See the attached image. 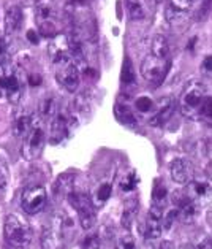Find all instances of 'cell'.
Masks as SVG:
<instances>
[{"label":"cell","mask_w":212,"mask_h":249,"mask_svg":"<svg viewBox=\"0 0 212 249\" xmlns=\"http://www.w3.org/2000/svg\"><path fill=\"white\" fill-rule=\"evenodd\" d=\"M5 241L15 249H26L32 243L33 232L29 221L17 213H10L3 222Z\"/></svg>","instance_id":"cell-1"},{"label":"cell","mask_w":212,"mask_h":249,"mask_svg":"<svg viewBox=\"0 0 212 249\" xmlns=\"http://www.w3.org/2000/svg\"><path fill=\"white\" fill-rule=\"evenodd\" d=\"M33 7L38 32L46 38H54L59 34V11L56 0H37Z\"/></svg>","instance_id":"cell-2"},{"label":"cell","mask_w":212,"mask_h":249,"mask_svg":"<svg viewBox=\"0 0 212 249\" xmlns=\"http://www.w3.org/2000/svg\"><path fill=\"white\" fill-rule=\"evenodd\" d=\"M206 99V88L203 83L199 81H190L187 83V86L184 88L182 94L179 99V108L180 113L187 118H196L201 113L203 103Z\"/></svg>","instance_id":"cell-3"},{"label":"cell","mask_w":212,"mask_h":249,"mask_svg":"<svg viewBox=\"0 0 212 249\" xmlns=\"http://www.w3.org/2000/svg\"><path fill=\"white\" fill-rule=\"evenodd\" d=\"M71 229V219L65 214H54L41 233V248L60 249L65 243L66 230Z\"/></svg>","instance_id":"cell-4"},{"label":"cell","mask_w":212,"mask_h":249,"mask_svg":"<svg viewBox=\"0 0 212 249\" xmlns=\"http://www.w3.org/2000/svg\"><path fill=\"white\" fill-rule=\"evenodd\" d=\"M26 78L21 71L11 65L0 67V90L7 95V99L16 105L22 99L24 89H26Z\"/></svg>","instance_id":"cell-5"},{"label":"cell","mask_w":212,"mask_h":249,"mask_svg":"<svg viewBox=\"0 0 212 249\" xmlns=\"http://www.w3.org/2000/svg\"><path fill=\"white\" fill-rule=\"evenodd\" d=\"M66 200H68V203L71 205V208L76 211L80 226L84 230L92 229L97 221V213H95V205L92 203V198H90L89 194L73 191L68 194Z\"/></svg>","instance_id":"cell-6"},{"label":"cell","mask_w":212,"mask_h":249,"mask_svg":"<svg viewBox=\"0 0 212 249\" xmlns=\"http://www.w3.org/2000/svg\"><path fill=\"white\" fill-rule=\"evenodd\" d=\"M169 59L157 57L154 54H147L141 62V75L147 83L154 84V86H160V84L166 80L169 71Z\"/></svg>","instance_id":"cell-7"},{"label":"cell","mask_w":212,"mask_h":249,"mask_svg":"<svg viewBox=\"0 0 212 249\" xmlns=\"http://www.w3.org/2000/svg\"><path fill=\"white\" fill-rule=\"evenodd\" d=\"M48 203V192L45 186L41 184H30L22 191L21 196V208L29 216L38 214L45 210Z\"/></svg>","instance_id":"cell-8"},{"label":"cell","mask_w":212,"mask_h":249,"mask_svg":"<svg viewBox=\"0 0 212 249\" xmlns=\"http://www.w3.org/2000/svg\"><path fill=\"white\" fill-rule=\"evenodd\" d=\"M49 124H51L49 142L52 144H59L70 137V133L78 125V121L75 118V114L68 113L66 110H59V113L52 118Z\"/></svg>","instance_id":"cell-9"},{"label":"cell","mask_w":212,"mask_h":249,"mask_svg":"<svg viewBox=\"0 0 212 249\" xmlns=\"http://www.w3.org/2000/svg\"><path fill=\"white\" fill-rule=\"evenodd\" d=\"M46 143V132L43 129V125L40 124H33L32 130L27 133V137L24 138L22 148H21V154L26 160H35L38 159L43 153Z\"/></svg>","instance_id":"cell-10"},{"label":"cell","mask_w":212,"mask_h":249,"mask_svg":"<svg viewBox=\"0 0 212 249\" xmlns=\"http://www.w3.org/2000/svg\"><path fill=\"white\" fill-rule=\"evenodd\" d=\"M162 219H163V208L152 205L147 211V216L144 222L141 224V235L143 238L147 240H157L160 238L163 233V227H162Z\"/></svg>","instance_id":"cell-11"},{"label":"cell","mask_w":212,"mask_h":249,"mask_svg":"<svg viewBox=\"0 0 212 249\" xmlns=\"http://www.w3.org/2000/svg\"><path fill=\"white\" fill-rule=\"evenodd\" d=\"M193 7V0H166L165 18L169 24H182Z\"/></svg>","instance_id":"cell-12"},{"label":"cell","mask_w":212,"mask_h":249,"mask_svg":"<svg viewBox=\"0 0 212 249\" xmlns=\"http://www.w3.org/2000/svg\"><path fill=\"white\" fill-rule=\"evenodd\" d=\"M169 175H171V179L176 184L185 186L195 176V167L189 159L178 157L169 163Z\"/></svg>","instance_id":"cell-13"},{"label":"cell","mask_w":212,"mask_h":249,"mask_svg":"<svg viewBox=\"0 0 212 249\" xmlns=\"http://www.w3.org/2000/svg\"><path fill=\"white\" fill-rule=\"evenodd\" d=\"M187 186V194L189 197L195 202L196 205H201L206 200H209L212 196V184L209 183V179L204 178H193L185 184Z\"/></svg>","instance_id":"cell-14"},{"label":"cell","mask_w":212,"mask_h":249,"mask_svg":"<svg viewBox=\"0 0 212 249\" xmlns=\"http://www.w3.org/2000/svg\"><path fill=\"white\" fill-rule=\"evenodd\" d=\"M176 105H178V103H176L174 97H163V99H160L159 103H157L155 113L149 119V124L152 127H162L169 118L173 116Z\"/></svg>","instance_id":"cell-15"},{"label":"cell","mask_w":212,"mask_h":249,"mask_svg":"<svg viewBox=\"0 0 212 249\" xmlns=\"http://www.w3.org/2000/svg\"><path fill=\"white\" fill-rule=\"evenodd\" d=\"M35 124V116L30 114L26 110H21L16 113V116L13 119V135L16 138L24 140L27 137V133L32 130V127Z\"/></svg>","instance_id":"cell-16"},{"label":"cell","mask_w":212,"mask_h":249,"mask_svg":"<svg viewBox=\"0 0 212 249\" xmlns=\"http://www.w3.org/2000/svg\"><path fill=\"white\" fill-rule=\"evenodd\" d=\"M22 21L24 15L19 5H10V7H7V10H5V32L8 35L17 34L22 27Z\"/></svg>","instance_id":"cell-17"},{"label":"cell","mask_w":212,"mask_h":249,"mask_svg":"<svg viewBox=\"0 0 212 249\" xmlns=\"http://www.w3.org/2000/svg\"><path fill=\"white\" fill-rule=\"evenodd\" d=\"M73 187H75V175L73 173H64V175H60L56 179V183H54L52 196L57 200L66 198L70 192L75 191Z\"/></svg>","instance_id":"cell-18"},{"label":"cell","mask_w":212,"mask_h":249,"mask_svg":"<svg viewBox=\"0 0 212 249\" xmlns=\"http://www.w3.org/2000/svg\"><path fill=\"white\" fill-rule=\"evenodd\" d=\"M59 99L56 95H46L38 105V116L43 123H51L52 118L59 113Z\"/></svg>","instance_id":"cell-19"},{"label":"cell","mask_w":212,"mask_h":249,"mask_svg":"<svg viewBox=\"0 0 212 249\" xmlns=\"http://www.w3.org/2000/svg\"><path fill=\"white\" fill-rule=\"evenodd\" d=\"M138 210H139V200L136 196H131L125 200L124 203V210H122V217H120V224L125 230H130L133 222H135L136 216H138Z\"/></svg>","instance_id":"cell-20"},{"label":"cell","mask_w":212,"mask_h":249,"mask_svg":"<svg viewBox=\"0 0 212 249\" xmlns=\"http://www.w3.org/2000/svg\"><path fill=\"white\" fill-rule=\"evenodd\" d=\"M111 192H113V186H111V183H108V181H103V183L97 186L92 192V196H90L95 208H101V206L110 200Z\"/></svg>","instance_id":"cell-21"},{"label":"cell","mask_w":212,"mask_h":249,"mask_svg":"<svg viewBox=\"0 0 212 249\" xmlns=\"http://www.w3.org/2000/svg\"><path fill=\"white\" fill-rule=\"evenodd\" d=\"M168 198H169V192H168L166 184L163 183L160 178L155 179L154 187H152V205L159 206V208H165L168 203Z\"/></svg>","instance_id":"cell-22"},{"label":"cell","mask_w":212,"mask_h":249,"mask_svg":"<svg viewBox=\"0 0 212 249\" xmlns=\"http://www.w3.org/2000/svg\"><path fill=\"white\" fill-rule=\"evenodd\" d=\"M198 208L199 205H196L193 200H190L189 203H185L184 206H180L178 210V219L182 222V224H193L196 221V216H198Z\"/></svg>","instance_id":"cell-23"},{"label":"cell","mask_w":212,"mask_h":249,"mask_svg":"<svg viewBox=\"0 0 212 249\" xmlns=\"http://www.w3.org/2000/svg\"><path fill=\"white\" fill-rule=\"evenodd\" d=\"M150 54H154L157 57L169 59V43L165 35H155L150 43Z\"/></svg>","instance_id":"cell-24"},{"label":"cell","mask_w":212,"mask_h":249,"mask_svg":"<svg viewBox=\"0 0 212 249\" xmlns=\"http://www.w3.org/2000/svg\"><path fill=\"white\" fill-rule=\"evenodd\" d=\"M116 118L120 124H124L127 127H135L136 125V116L133 114L131 108H129L127 105H122V103H117L116 105Z\"/></svg>","instance_id":"cell-25"},{"label":"cell","mask_w":212,"mask_h":249,"mask_svg":"<svg viewBox=\"0 0 212 249\" xmlns=\"http://www.w3.org/2000/svg\"><path fill=\"white\" fill-rule=\"evenodd\" d=\"M127 3V10H129V15L133 21H141L144 18V8L139 0H125Z\"/></svg>","instance_id":"cell-26"},{"label":"cell","mask_w":212,"mask_h":249,"mask_svg":"<svg viewBox=\"0 0 212 249\" xmlns=\"http://www.w3.org/2000/svg\"><path fill=\"white\" fill-rule=\"evenodd\" d=\"M8 183H10V167L7 159L0 154V192L7 189Z\"/></svg>","instance_id":"cell-27"},{"label":"cell","mask_w":212,"mask_h":249,"mask_svg":"<svg viewBox=\"0 0 212 249\" xmlns=\"http://www.w3.org/2000/svg\"><path fill=\"white\" fill-rule=\"evenodd\" d=\"M90 105H92V99H90L89 92H82L76 97L75 100V110L78 113H89L90 111Z\"/></svg>","instance_id":"cell-28"},{"label":"cell","mask_w":212,"mask_h":249,"mask_svg":"<svg viewBox=\"0 0 212 249\" xmlns=\"http://www.w3.org/2000/svg\"><path fill=\"white\" fill-rule=\"evenodd\" d=\"M138 184V178H136V173L133 172H129L122 179L119 181V186H120V189H122L124 192H133L135 191V187Z\"/></svg>","instance_id":"cell-29"},{"label":"cell","mask_w":212,"mask_h":249,"mask_svg":"<svg viewBox=\"0 0 212 249\" xmlns=\"http://www.w3.org/2000/svg\"><path fill=\"white\" fill-rule=\"evenodd\" d=\"M212 10V0H199L198 8L195 10V19L196 21H203L208 18V15Z\"/></svg>","instance_id":"cell-30"},{"label":"cell","mask_w":212,"mask_h":249,"mask_svg":"<svg viewBox=\"0 0 212 249\" xmlns=\"http://www.w3.org/2000/svg\"><path fill=\"white\" fill-rule=\"evenodd\" d=\"M122 84H135V73H133V67L129 57H125L124 67H122Z\"/></svg>","instance_id":"cell-31"},{"label":"cell","mask_w":212,"mask_h":249,"mask_svg":"<svg viewBox=\"0 0 212 249\" xmlns=\"http://www.w3.org/2000/svg\"><path fill=\"white\" fill-rule=\"evenodd\" d=\"M114 249H136V241L130 233H125L116 241Z\"/></svg>","instance_id":"cell-32"},{"label":"cell","mask_w":212,"mask_h":249,"mask_svg":"<svg viewBox=\"0 0 212 249\" xmlns=\"http://www.w3.org/2000/svg\"><path fill=\"white\" fill-rule=\"evenodd\" d=\"M82 249H101V241L98 233H89L82 240Z\"/></svg>","instance_id":"cell-33"},{"label":"cell","mask_w":212,"mask_h":249,"mask_svg":"<svg viewBox=\"0 0 212 249\" xmlns=\"http://www.w3.org/2000/svg\"><path fill=\"white\" fill-rule=\"evenodd\" d=\"M135 107L138 108L141 113H147L149 110H152L154 102L149 99V97H138L135 100Z\"/></svg>","instance_id":"cell-34"},{"label":"cell","mask_w":212,"mask_h":249,"mask_svg":"<svg viewBox=\"0 0 212 249\" xmlns=\"http://www.w3.org/2000/svg\"><path fill=\"white\" fill-rule=\"evenodd\" d=\"M178 219V210H169L165 216H163V219H162V227H163V230H169L173 227V224H174V221Z\"/></svg>","instance_id":"cell-35"},{"label":"cell","mask_w":212,"mask_h":249,"mask_svg":"<svg viewBox=\"0 0 212 249\" xmlns=\"http://www.w3.org/2000/svg\"><path fill=\"white\" fill-rule=\"evenodd\" d=\"M201 111H203L204 114H208L209 118H212V99H208V100L204 99V103H203Z\"/></svg>","instance_id":"cell-36"},{"label":"cell","mask_w":212,"mask_h":249,"mask_svg":"<svg viewBox=\"0 0 212 249\" xmlns=\"http://www.w3.org/2000/svg\"><path fill=\"white\" fill-rule=\"evenodd\" d=\"M29 84H30V86H40V84H41V76L40 75H32V73H30L29 76H27V80H26Z\"/></svg>","instance_id":"cell-37"},{"label":"cell","mask_w":212,"mask_h":249,"mask_svg":"<svg viewBox=\"0 0 212 249\" xmlns=\"http://www.w3.org/2000/svg\"><path fill=\"white\" fill-rule=\"evenodd\" d=\"M136 249H157V248H155V245H154V240H147V238H144L143 245L139 246V248H136Z\"/></svg>","instance_id":"cell-38"},{"label":"cell","mask_w":212,"mask_h":249,"mask_svg":"<svg viewBox=\"0 0 212 249\" xmlns=\"http://www.w3.org/2000/svg\"><path fill=\"white\" fill-rule=\"evenodd\" d=\"M203 70L212 71V56L204 57V60H203Z\"/></svg>","instance_id":"cell-39"},{"label":"cell","mask_w":212,"mask_h":249,"mask_svg":"<svg viewBox=\"0 0 212 249\" xmlns=\"http://www.w3.org/2000/svg\"><path fill=\"white\" fill-rule=\"evenodd\" d=\"M5 51H7V41H5V37H3V34L0 32V57L3 56Z\"/></svg>","instance_id":"cell-40"},{"label":"cell","mask_w":212,"mask_h":249,"mask_svg":"<svg viewBox=\"0 0 212 249\" xmlns=\"http://www.w3.org/2000/svg\"><path fill=\"white\" fill-rule=\"evenodd\" d=\"M27 38H29L30 41H32L33 45H37V43H38V34H35L33 30H29V32H27Z\"/></svg>","instance_id":"cell-41"},{"label":"cell","mask_w":212,"mask_h":249,"mask_svg":"<svg viewBox=\"0 0 212 249\" xmlns=\"http://www.w3.org/2000/svg\"><path fill=\"white\" fill-rule=\"evenodd\" d=\"M157 249H173V245L169 241H162Z\"/></svg>","instance_id":"cell-42"},{"label":"cell","mask_w":212,"mask_h":249,"mask_svg":"<svg viewBox=\"0 0 212 249\" xmlns=\"http://www.w3.org/2000/svg\"><path fill=\"white\" fill-rule=\"evenodd\" d=\"M179 249H196V246L190 245V243H185V245H182Z\"/></svg>","instance_id":"cell-43"},{"label":"cell","mask_w":212,"mask_h":249,"mask_svg":"<svg viewBox=\"0 0 212 249\" xmlns=\"http://www.w3.org/2000/svg\"><path fill=\"white\" fill-rule=\"evenodd\" d=\"M35 2H37V0H22L24 5H33Z\"/></svg>","instance_id":"cell-44"},{"label":"cell","mask_w":212,"mask_h":249,"mask_svg":"<svg viewBox=\"0 0 212 249\" xmlns=\"http://www.w3.org/2000/svg\"><path fill=\"white\" fill-rule=\"evenodd\" d=\"M155 3H163V2H166V0H154Z\"/></svg>","instance_id":"cell-45"},{"label":"cell","mask_w":212,"mask_h":249,"mask_svg":"<svg viewBox=\"0 0 212 249\" xmlns=\"http://www.w3.org/2000/svg\"><path fill=\"white\" fill-rule=\"evenodd\" d=\"M193 2H195V0H193Z\"/></svg>","instance_id":"cell-46"}]
</instances>
